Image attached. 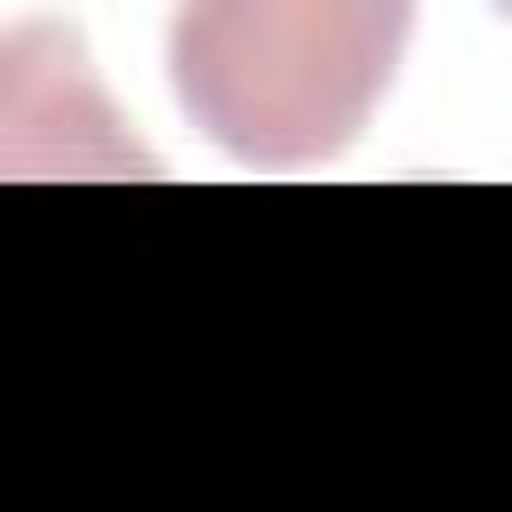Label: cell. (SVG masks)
I'll use <instances>...</instances> for the list:
<instances>
[{
	"label": "cell",
	"instance_id": "1",
	"mask_svg": "<svg viewBox=\"0 0 512 512\" xmlns=\"http://www.w3.org/2000/svg\"><path fill=\"white\" fill-rule=\"evenodd\" d=\"M408 24L416 0H176L168 80L216 152L312 168L376 120Z\"/></svg>",
	"mask_w": 512,
	"mask_h": 512
},
{
	"label": "cell",
	"instance_id": "2",
	"mask_svg": "<svg viewBox=\"0 0 512 512\" xmlns=\"http://www.w3.org/2000/svg\"><path fill=\"white\" fill-rule=\"evenodd\" d=\"M56 176L64 184L160 176V152L128 136L80 24L32 16L0 32V184H56Z\"/></svg>",
	"mask_w": 512,
	"mask_h": 512
},
{
	"label": "cell",
	"instance_id": "3",
	"mask_svg": "<svg viewBox=\"0 0 512 512\" xmlns=\"http://www.w3.org/2000/svg\"><path fill=\"white\" fill-rule=\"evenodd\" d=\"M488 8H496V16H512V0H488Z\"/></svg>",
	"mask_w": 512,
	"mask_h": 512
}]
</instances>
